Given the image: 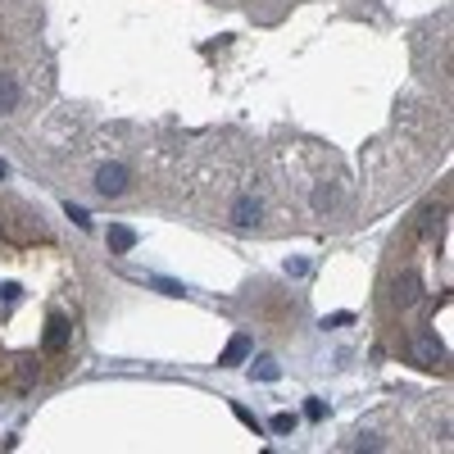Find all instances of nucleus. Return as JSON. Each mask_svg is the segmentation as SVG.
<instances>
[{"mask_svg": "<svg viewBox=\"0 0 454 454\" xmlns=\"http://www.w3.org/2000/svg\"><path fill=\"white\" fill-rule=\"evenodd\" d=\"M68 336H73L68 318H59V314L46 318V336H41V346L51 350V354H64V350H68Z\"/></svg>", "mask_w": 454, "mask_h": 454, "instance_id": "nucleus-1", "label": "nucleus"}, {"mask_svg": "<svg viewBox=\"0 0 454 454\" xmlns=\"http://www.w3.org/2000/svg\"><path fill=\"white\" fill-rule=\"evenodd\" d=\"M96 191H100V195H123V191H128V168H123V164H105L100 173H96Z\"/></svg>", "mask_w": 454, "mask_h": 454, "instance_id": "nucleus-2", "label": "nucleus"}, {"mask_svg": "<svg viewBox=\"0 0 454 454\" xmlns=\"http://www.w3.org/2000/svg\"><path fill=\"white\" fill-rule=\"evenodd\" d=\"M245 359H250V336L237 332V336L227 341V350L218 354V368H237V363H245Z\"/></svg>", "mask_w": 454, "mask_h": 454, "instance_id": "nucleus-3", "label": "nucleus"}, {"mask_svg": "<svg viewBox=\"0 0 454 454\" xmlns=\"http://www.w3.org/2000/svg\"><path fill=\"white\" fill-rule=\"evenodd\" d=\"M259 214H264V205L254 200V195H241V200L232 205V223H237V227H254V223H259Z\"/></svg>", "mask_w": 454, "mask_h": 454, "instance_id": "nucleus-4", "label": "nucleus"}, {"mask_svg": "<svg viewBox=\"0 0 454 454\" xmlns=\"http://www.w3.org/2000/svg\"><path fill=\"white\" fill-rule=\"evenodd\" d=\"M132 245H137V232H132L128 223H114L109 227V250H118V254H128Z\"/></svg>", "mask_w": 454, "mask_h": 454, "instance_id": "nucleus-5", "label": "nucleus"}, {"mask_svg": "<svg viewBox=\"0 0 454 454\" xmlns=\"http://www.w3.org/2000/svg\"><path fill=\"white\" fill-rule=\"evenodd\" d=\"M413 350H418L423 368H440V363H445V350H440V346H432L427 336H418V346H413Z\"/></svg>", "mask_w": 454, "mask_h": 454, "instance_id": "nucleus-6", "label": "nucleus"}, {"mask_svg": "<svg viewBox=\"0 0 454 454\" xmlns=\"http://www.w3.org/2000/svg\"><path fill=\"white\" fill-rule=\"evenodd\" d=\"M14 105H19V87H14V78L0 73V114H9Z\"/></svg>", "mask_w": 454, "mask_h": 454, "instance_id": "nucleus-7", "label": "nucleus"}, {"mask_svg": "<svg viewBox=\"0 0 454 454\" xmlns=\"http://www.w3.org/2000/svg\"><path fill=\"white\" fill-rule=\"evenodd\" d=\"M418 300V277H404V282H396V304H413Z\"/></svg>", "mask_w": 454, "mask_h": 454, "instance_id": "nucleus-8", "label": "nucleus"}, {"mask_svg": "<svg viewBox=\"0 0 454 454\" xmlns=\"http://www.w3.org/2000/svg\"><path fill=\"white\" fill-rule=\"evenodd\" d=\"M332 205H336V187H318V191H314V210H318V214H327Z\"/></svg>", "mask_w": 454, "mask_h": 454, "instance_id": "nucleus-9", "label": "nucleus"}, {"mask_svg": "<svg viewBox=\"0 0 454 454\" xmlns=\"http://www.w3.org/2000/svg\"><path fill=\"white\" fill-rule=\"evenodd\" d=\"M250 373H254V377H259V382H277V377H282V368H277L273 359H259V363H254V368H250Z\"/></svg>", "mask_w": 454, "mask_h": 454, "instance_id": "nucleus-10", "label": "nucleus"}, {"mask_svg": "<svg viewBox=\"0 0 454 454\" xmlns=\"http://www.w3.org/2000/svg\"><path fill=\"white\" fill-rule=\"evenodd\" d=\"M268 427H273V432H277V436H287V432H296V413H277V418H273V423H268Z\"/></svg>", "mask_w": 454, "mask_h": 454, "instance_id": "nucleus-11", "label": "nucleus"}, {"mask_svg": "<svg viewBox=\"0 0 454 454\" xmlns=\"http://www.w3.org/2000/svg\"><path fill=\"white\" fill-rule=\"evenodd\" d=\"M304 418H309V423H323V418H327V404H323V400H309V404H304Z\"/></svg>", "mask_w": 454, "mask_h": 454, "instance_id": "nucleus-12", "label": "nucleus"}, {"mask_svg": "<svg viewBox=\"0 0 454 454\" xmlns=\"http://www.w3.org/2000/svg\"><path fill=\"white\" fill-rule=\"evenodd\" d=\"M68 218H73V223H78V227H91V214L87 210H82V205H68V210H64Z\"/></svg>", "mask_w": 454, "mask_h": 454, "instance_id": "nucleus-13", "label": "nucleus"}, {"mask_svg": "<svg viewBox=\"0 0 454 454\" xmlns=\"http://www.w3.org/2000/svg\"><path fill=\"white\" fill-rule=\"evenodd\" d=\"M346 323H354V314H327L323 318V327H346Z\"/></svg>", "mask_w": 454, "mask_h": 454, "instance_id": "nucleus-14", "label": "nucleus"}, {"mask_svg": "<svg viewBox=\"0 0 454 454\" xmlns=\"http://www.w3.org/2000/svg\"><path fill=\"white\" fill-rule=\"evenodd\" d=\"M237 418H241L245 427H254V436H259V423H254V413H250V409H237Z\"/></svg>", "mask_w": 454, "mask_h": 454, "instance_id": "nucleus-15", "label": "nucleus"}, {"mask_svg": "<svg viewBox=\"0 0 454 454\" xmlns=\"http://www.w3.org/2000/svg\"><path fill=\"white\" fill-rule=\"evenodd\" d=\"M0 177H9V164H5V159H0Z\"/></svg>", "mask_w": 454, "mask_h": 454, "instance_id": "nucleus-16", "label": "nucleus"}]
</instances>
